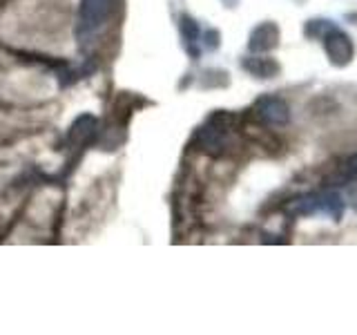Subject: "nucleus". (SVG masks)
Here are the masks:
<instances>
[{"instance_id":"0eeeda50","label":"nucleus","mask_w":357,"mask_h":335,"mask_svg":"<svg viewBox=\"0 0 357 335\" xmlns=\"http://www.w3.org/2000/svg\"><path fill=\"white\" fill-rule=\"evenodd\" d=\"M344 199L335 190H324L319 193V210L324 215H328L333 221H340L344 217Z\"/></svg>"},{"instance_id":"20e7f679","label":"nucleus","mask_w":357,"mask_h":335,"mask_svg":"<svg viewBox=\"0 0 357 335\" xmlns=\"http://www.w3.org/2000/svg\"><path fill=\"white\" fill-rule=\"evenodd\" d=\"M279 40H282V29L275 20H264L259 22L248 36V50L252 54H268L279 47Z\"/></svg>"},{"instance_id":"dca6fc26","label":"nucleus","mask_w":357,"mask_h":335,"mask_svg":"<svg viewBox=\"0 0 357 335\" xmlns=\"http://www.w3.org/2000/svg\"><path fill=\"white\" fill-rule=\"evenodd\" d=\"M295 5H304V3H308V0H293Z\"/></svg>"},{"instance_id":"4468645a","label":"nucleus","mask_w":357,"mask_h":335,"mask_svg":"<svg viewBox=\"0 0 357 335\" xmlns=\"http://www.w3.org/2000/svg\"><path fill=\"white\" fill-rule=\"evenodd\" d=\"M344 22H349V25L357 27V11H346V14H344Z\"/></svg>"},{"instance_id":"2eb2a0df","label":"nucleus","mask_w":357,"mask_h":335,"mask_svg":"<svg viewBox=\"0 0 357 335\" xmlns=\"http://www.w3.org/2000/svg\"><path fill=\"white\" fill-rule=\"evenodd\" d=\"M223 5H226L228 9H234V7L239 5V0H223Z\"/></svg>"},{"instance_id":"9d476101","label":"nucleus","mask_w":357,"mask_h":335,"mask_svg":"<svg viewBox=\"0 0 357 335\" xmlns=\"http://www.w3.org/2000/svg\"><path fill=\"white\" fill-rule=\"evenodd\" d=\"M308 110L315 117H321V114L326 117V114H335V112L340 110V105H337V100L331 98V96H315V98L310 100Z\"/></svg>"},{"instance_id":"7ed1b4c3","label":"nucleus","mask_w":357,"mask_h":335,"mask_svg":"<svg viewBox=\"0 0 357 335\" xmlns=\"http://www.w3.org/2000/svg\"><path fill=\"white\" fill-rule=\"evenodd\" d=\"M252 112L261 123H266V126L282 128L290 123V105L279 96H271V94L259 96L255 100Z\"/></svg>"},{"instance_id":"ddd939ff","label":"nucleus","mask_w":357,"mask_h":335,"mask_svg":"<svg viewBox=\"0 0 357 335\" xmlns=\"http://www.w3.org/2000/svg\"><path fill=\"white\" fill-rule=\"evenodd\" d=\"M342 172L349 177V179H353L355 174H357V152L355 154H351L349 159L344 161V165H342Z\"/></svg>"},{"instance_id":"1a4fd4ad","label":"nucleus","mask_w":357,"mask_h":335,"mask_svg":"<svg viewBox=\"0 0 357 335\" xmlns=\"http://www.w3.org/2000/svg\"><path fill=\"white\" fill-rule=\"evenodd\" d=\"M331 27H335V22L331 18H310L304 25V34L310 40H321L324 34H326Z\"/></svg>"},{"instance_id":"9b49d317","label":"nucleus","mask_w":357,"mask_h":335,"mask_svg":"<svg viewBox=\"0 0 357 335\" xmlns=\"http://www.w3.org/2000/svg\"><path fill=\"white\" fill-rule=\"evenodd\" d=\"M230 76L223 70H208L204 74V81H201V87H228Z\"/></svg>"},{"instance_id":"f257e3e1","label":"nucleus","mask_w":357,"mask_h":335,"mask_svg":"<svg viewBox=\"0 0 357 335\" xmlns=\"http://www.w3.org/2000/svg\"><path fill=\"white\" fill-rule=\"evenodd\" d=\"M324 52H326V59L333 67H349L355 59V43L353 38L346 34L344 29H340L337 25L331 27L321 38Z\"/></svg>"},{"instance_id":"39448f33","label":"nucleus","mask_w":357,"mask_h":335,"mask_svg":"<svg viewBox=\"0 0 357 335\" xmlns=\"http://www.w3.org/2000/svg\"><path fill=\"white\" fill-rule=\"evenodd\" d=\"M241 70L245 74H250L255 78H261V81H271L282 74V65L273 56H261V54H252L241 59Z\"/></svg>"},{"instance_id":"f03ea898","label":"nucleus","mask_w":357,"mask_h":335,"mask_svg":"<svg viewBox=\"0 0 357 335\" xmlns=\"http://www.w3.org/2000/svg\"><path fill=\"white\" fill-rule=\"evenodd\" d=\"M116 0H81V11H78V36H92V34L103 25L112 16Z\"/></svg>"},{"instance_id":"423d86ee","label":"nucleus","mask_w":357,"mask_h":335,"mask_svg":"<svg viewBox=\"0 0 357 335\" xmlns=\"http://www.w3.org/2000/svg\"><path fill=\"white\" fill-rule=\"evenodd\" d=\"M286 215L290 217H310L319 212V193H306V195H299L293 197L290 201L284 204Z\"/></svg>"},{"instance_id":"f8f14e48","label":"nucleus","mask_w":357,"mask_h":335,"mask_svg":"<svg viewBox=\"0 0 357 335\" xmlns=\"http://www.w3.org/2000/svg\"><path fill=\"white\" fill-rule=\"evenodd\" d=\"M204 45H206L210 52L219 50V45H221V31L219 29H208L204 34Z\"/></svg>"},{"instance_id":"6e6552de","label":"nucleus","mask_w":357,"mask_h":335,"mask_svg":"<svg viewBox=\"0 0 357 335\" xmlns=\"http://www.w3.org/2000/svg\"><path fill=\"white\" fill-rule=\"evenodd\" d=\"M181 34H183V40L188 43V52L197 59V56H199V50L195 47V43L199 38V25H197V20L190 18V16H183L181 18Z\"/></svg>"}]
</instances>
